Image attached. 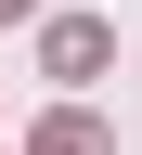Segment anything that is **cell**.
<instances>
[{
  "label": "cell",
  "mask_w": 142,
  "mask_h": 155,
  "mask_svg": "<svg viewBox=\"0 0 142 155\" xmlns=\"http://www.w3.org/2000/svg\"><path fill=\"white\" fill-rule=\"evenodd\" d=\"M104 52H116V26H104V13H65V26L39 39V65H52V78H104Z\"/></svg>",
  "instance_id": "cell-1"
},
{
  "label": "cell",
  "mask_w": 142,
  "mask_h": 155,
  "mask_svg": "<svg viewBox=\"0 0 142 155\" xmlns=\"http://www.w3.org/2000/svg\"><path fill=\"white\" fill-rule=\"evenodd\" d=\"M26 155H104V129H91V116H52V129H39Z\"/></svg>",
  "instance_id": "cell-2"
},
{
  "label": "cell",
  "mask_w": 142,
  "mask_h": 155,
  "mask_svg": "<svg viewBox=\"0 0 142 155\" xmlns=\"http://www.w3.org/2000/svg\"><path fill=\"white\" fill-rule=\"evenodd\" d=\"M13 13H39V0H0V26H13Z\"/></svg>",
  "instance_id": "cell-3"
}]
</instances>
